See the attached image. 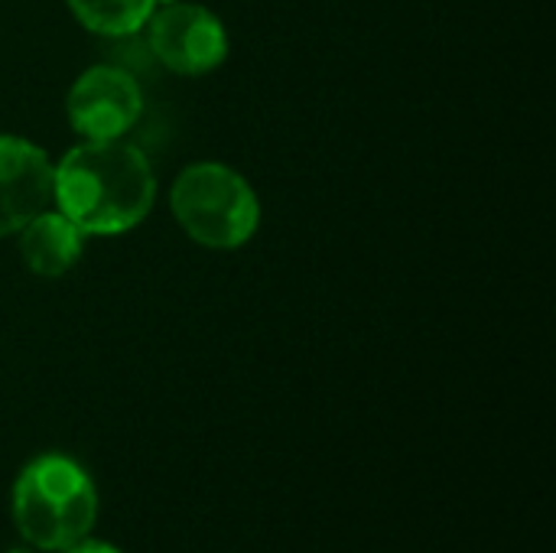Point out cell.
Instances as JSON below:
<instances>
[{
  "mask_svg": "<svg viewBox=\"0 0 556 553\" xmlns=\"http://www.w3.org/2000/svg\"><path fill=\"white\" fill-rule=\"evenodd\" d=\"M156 199V176L140 147L85 140L52 169V202L85 235H121L140 225Z\"/></svg>",
  "mask_w": 556,
  "mask_h": 553,
  "instance_id": "cell-1",
  "label": "cell"
},
{
  "mask_svg": "<svg viewBox=\"0 0 556 553\" xmlns=\"http://www.w3.org/2000/svg\"><path fill=\"white\" fill-rule=\"evenodd\" d=\"M98 495L91 476L68 456L46 453L23 466L13 486V521L26 544L68 551L94 528Z\"/></svg>",
  "mask_w": 556,
  "mask_h": 553,
  "instance_id": "cell-2",
  "label": "cell"
},
{
  "mask_svg": "<svg viewBox=\"0 0 556 553\" xmlns=\"http://www.w3.org/2000/svg\"><path fill=\"white\" fill-rule=\"evenodd\" d=\"M169 209L195 244L215 251L248 244L261 222L251 183L222 163H195L182 169L173 183Z\"/></svg>",
  "mask_w": 556,
  "mask_h": 553,
  "instance_id": "cell-3",
  "label": "cell"
},
{
  "mask_svg": "<svg viewBox=\"0 0 556 553\" xmlns=\"http://www.w3.org/2000/svg\"><path fill=\"white\" fill-rule=\"evenodd\" d=\"M150 52L176 75H205L228 55V36L215 13L199 3L166 0L150 13Z\"/></svg>",
  "mask_w": 556,
  "mask_h": 553,
  "instance_id": "cell-4",
  "label": "cell"
},
{
  "mask_svg": "<svg viewBox=\"0 0 556 553\" xmlns=\"http://www.w3.org/2000/svg\"><path fill=\"white\" fill-rule=\"evenodd\" d=\"M72 127L85 140H121L143 111V95L134 75L117 65H91L78 75L65 98Z\"/></svg>",
  "mask_w": 556,
  "mask_h": 553,
  "instance_id": "cell-5",
  "label": "cell"
},
{
  "mask_svg": "<svg viewBox=\"0 0 556 553\" xmlns=\"http://www.w3.org/2000/svg\"><path fill=\"white\" fill-rule=\"evenodd\" d=\"M52 160L42 147L0 134V238L16 235L52 202Z\"/></svg>",
  "mask_w": 556,
  "mask_h": 553,
  "instance_id": "cell-6",
  "label": "cell"
},
{
  "mask_svg": "<svg viewBox=\"0 0 556 553\" xmlns=\"http://www.w3.org/2000/svg\"><path fill=\"white\" fill-rule=\"evenodd\" d=\"M85 251V231L68 222L62 212H39L20 228V254L23 264L36 277H62L68 274Z\"/></svg>",
  "mask_w": 556,
  "mask_h": 553,
  "instance_id": "cell-7",
  "label": "cell"
},
{
  "mask_svg": "<svg viewBox=\"0 0 556 553\" xmlns=\"http://www.w3.org/2000/svg\"><path fill=\"white\" fill-rule=\"evenodd\" d=\"M75 20L98 36H134L160 0H65Z\"/></svg>",
  "mask_w": 556,
  "mask_h": 553,
  "instance_id": "cell-8",
  "label": "cell"
},
{
  "mask_svg": "<svg viewBox=\"0 0 556 553\" xmlns=\"http://www.w3.org/2000/svg\"><path fill=\"white\" fill-rule=\"evenodd\" d=\"M62 553H121L117 548H111V544H104V541H91V538H85V541H78V544H72L68 551Z\"/></svg>",
  "mask_w": 556,
  "mask_h": 553,
  "instance_id": "cell-9",
  "label": "cell"
},
{
  "mask_svg": "<svg viewBox=\"0 0 556 553\" xmlns=\"http://www.w3.org/2000/svg\"><path fill=\"white\" fill-rule=\"evenodd\" d=\"M7 553H29V551H7Z\"/></svg>",
  "mask_w": 556,
  "mask_h": 553,
  "instance_id": "cell-10",
  "label": "cell"
}]
</instances>
